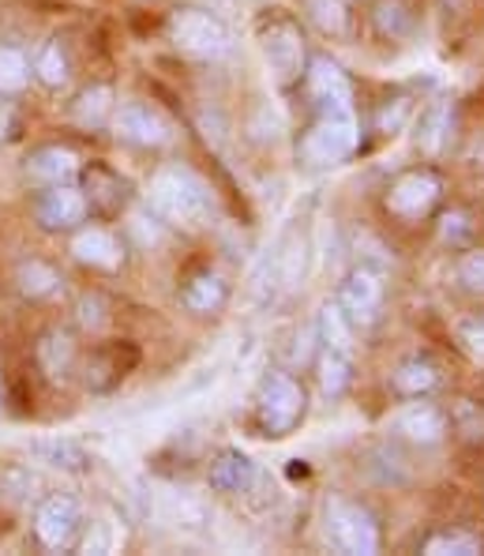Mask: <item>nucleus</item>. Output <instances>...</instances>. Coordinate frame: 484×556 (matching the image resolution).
<instances>
[{"mask_svg":"<svg viewBox=\"0 0 484 556\" xmlns=\"http://www.w3.org/2000/svg\"><path fill=\"white\" fill-rule=\"evenodd\" d=\"M443 4H462V0H443Z\"/></svg>","mask_w":484,"mask_h":556,"instance_id":"35","label":"nucleus"},{"mask_svg":"<svg viewBox=\"0 0 484 556\" xmlns=\"http://www.w3.org/2000/svg\"><path fill=\"white\" fill-rule=\"evenodd\" d=\"M409 113H413V105H409V98H395V102H387L380 110V117H375V125H380V132L395 136L402 125L409 121Z\"/></svg>","mask_w":484,"mask_h":556,"instance_id":"31","label":"nucleus"},{"mask_svg":"<svg viewBox=\"0 0 484 556\" xmlns=\"http://www.w3.org/2000/svg\"><path fill=\"white\" fill-rule=\"evenodd\" d=\"M305 12L323 35H346V27H349L346 0H305Z\"/></svg>","mask_w":484,"mask_h":556,"instance_id":"24","label":"nucleus"},{"mask_svg":"<svg viewBox=\"0 0 484 556\" xmlns=\"http://www.w3.org/2000/svg\"><path fill=\"white\" fill-rule=\"evenodd\" d=\"M395 429L409 440V444L432 447V444H440V440L447 437V417H443L440 406L417 403V406H409V410H402L395 417Z\"/></svg>","mask_w":484,"mask_h":556,"instance_id":"14","label":"nucleus"},{"mask_svg":"<svg viewBox=\"0 0 484 556\" xmlns=\"http://www.w3.org/2000/svg\"><path fill=\"white\" fill-rule=\"evenodd\" d=\"M38 357H42V365H46V372L53 376H64L68 372V365H72V357H76V346H72V339L68 334H46V342L38 346Z\"/></svg>","mask_w":484,"mask_h":556,"instance_id":"28","label":"nucleus"},{"mask_svg":"<svg viewBox=\"0 0 484 556\" xmlns=\"http://www.w3.org/2000/svg\"><path fill=\"white\" fill-rule=\"evenodd\" d=\"M113 113V91L110 87H87L76 102V121L87 128H102Z\"/></svg>","mask_w":484,"mask_h":556,"instance_id":"25","label":"nucleus"},{"mask_svg":"<svg viewBox=\"0 0 484 556\" xmlns=\"http://www.w3.org/2000/svg\"><path fill=\"white\" fill-rule=\"evenodd\" d=\"M424 553L429 556H477L484 553V542L477 534H466V530H450V534H436L424 542Z\"/></svg>","mask_w":484,"mask_h":556,"instance_id":"27","label":"nucleus"},{"mask_svg":"<svg viewBox=\"0 0 484 556\" xmlns=\"http://www.w3.org/2000/svg\"><path fill=\"white\" fill-rule=\"evenodd\" d=\"M79 174V154L68 147H38L27 154V177L38 185H68Z\"/></svg>","mask_w":484,"mask_h":556,"instance_id":"13","label":"nucleus"},{"mask_svg":"<svg viewBox=\"0 0 484 556\" xmlns=\"http://www.w3.org/2000/svg\"><path fill=\"white\" fill-rule=\"evenodd\" d=\"M211 489L215 493H244V489L256 481V463L249 459L244 452H221L215 463H211Z\"/></svg>","mask_w":484,"mask_h":556,"instance_id":"16","label":"nucleus"},{"mask_svg":"<svg viewBox=\"0 0 484 556\" xmlns=\"http://www.w3.org/2000/svg\"><path fill=\"white\" fill-rule=\"evenodd\" d=\"M383 305V278L372 267H357L346 275L339 290V308L346 313L349 324H372Z\"/></svg>","mask_w":484,"mask_h":556,"instance_id":"9","label":"nucleus"},{"mask_svg":"<svg viewBox=\"0 0 484 556\" xmlns=\"http://www.w3.org/2000/svg\"><path fill=\"white\" fill-rule=\"evenodd\" d=\"M169 42L188 56L218 61V56H226L233 49V30L207 8H177L169 15Z\"/></svg>","mask_w":484,"mask_h":556,"instance_id":"4","label":"nucleus"},{"mask_svg":"<svg viewBox=\"0 0 484 556\" xmlns=\"http://www.w3.org/2000/svg\"><path fill=\"white\" fill-rule=\"evenodd\" d=\"M327 534H331L334 549L372 556L380 553V522L368 508L353 501H331L327 504Z\"/></svg>","mask_w":484,"mask_h":556,"instance_id":"6","label":"nucleus"},{"mask_svg":"<svg viewBox=\"0 0 484 556\" xmlns=\"http://www.w3.org/2000/svg\"><path fill=\"white\" fill-rule=\"evenodd\" d=\"M375 27H380L383 35H391V38L406 30V12H402L398 0H383V4L375 8Z\"/></svg>","mask_w":484,"mask_h":556,"instance_id":"32","label":"nucleus"},{"mask_svg":"<svg viewBox=\"0 0 484 556\" xmlns=\"http://www.w3.org/2000/svg\"><path fill=\"white\" fill-rule=\"evenodd\" d=\"M35 72H38V79H42L46 87H64V84H68V56H64V49L56 42H49L42 53H38Z\"/></svg>","mask_w":484,"mask_h":556,"instance_id":"29","label":"nucleus"},{"mask_svg":"<svg viewBox=\"0 0 484 556\" xmlns=\"http://www.w3.org/2000/svg\"><path fill=\"white\" fill-rule=\"evenodd\" d=\"M72 252H76L79 264L105 267V271L120 267V260H125V252H120L117 237H113L110 230H98V226H90V230H79L76 241H72Z\"/></svg>","mask_w":484,"mask_h":556,"instance_id":"15","label":"nucleus"},{"mask_svg":"<svg viewBox=\"0 0 484 556\" xmlns=\"http://www.w3.org/2000/svg\"><path fill=\"white\" fill-rule=\"evenodd\" d=\"M117 136L139 147H166L174 132H169V121L158 110L143 102H128L117 110Z\"/></svg>","mask_w":484,"mask_h":556,"instance_id":"11","label":"nucleus"},{"mask_svg":"<svg viewBox=\"0 0 484 556\" xmlns=\"http://www.w3.org/2000/svg\"><path fill=\"white\" fill-rule=\"evenodd\" d=\"M30 79V64L20 49L12 46H0V94H15L23 91Z\"/></svg>","mask_w":484,"mask_h":556,"instance_id":"26","label":"nucleus"},{"mask_svg":"<svg viewBox=\"0 0 484 556\" xmlns=\"http://www.w3.org/2000/svg\"><path fill=\"white\" fill-rule=\"evenodd\" d=\"M440 200V177L429 169H409L402 174L387 192V211L398 218H421L436 207Z\"/></svg>","mask_w":484,"mask_h":556,"instance_id":"8","label":"nucleus"},{"mask_svg":"<svg viewBox=\"0 0 484 556\" xmlns=\"http://www.w3.org/2000/svg\"><path fill=\"white\" fill-rule=\"evenodd\" d=\"M319 342L327 350H339V354H353V331L349 320L339 305H323L319 308Z\"/></svg>","mask_w":484,"mask_h":556,"instance_id":"22","label":"nucleus"},{"mask_svg":"<svg viewBox=\"0 0 484 556\" xmlns=\"http://www.w3.org/2000/svg\"><path fill=\"white\" fill-rule=\"evenodd\" d=\"M440 383V369L432 362H421V357H413V362H402L395 376H391V388L398 391V395L406 399H421L429 395V391H436Z\"/></svg>","mask_w":484,"mask_h":556,"instance_id":"19","label":"nucleus"},{"mask_svg":"<svg viewBox=\"0 0 484 556\" xmlns=\"http://www.w3.org/2000/svg\"><path fill=\"white\" fill-rule=\"evenodd\" d=\"M360 143V125L353 110H319L297 143V159L311 169L342 166Z\"/></svg>","mask_w":484,"mask_h":556,"instance_id":"1","label":"nucleus"},{"mask_svg":"<svg viewBox=\"0 0 484 556\" xmlns=\"http://www.w3.org/2000/svg\"><path fill=\"white\" fill-rule=\"evenodd\" d=\"M308 414V395L290 372H267L256 391V425L264 437H290Z\"/></svg>","mask_w":484,"mask_h":556,"instance_id":"3","label":"nucleus"},{"mask_svg":"<svg viewBox=\"0 0 484 556\" xmlns=\"http://www.w3.org/2000/svg\"><path fill=\"white\" fill-rule=\"evenodd\" d=\"M30 455H38L46 466H56V470H68V473L90 470V455L76 444V440H61V437L35 440V444H30Z\"/></svg>","mask_w":484,"mask_h":556,"instance_id":"18","label":"nucleus"},{"mask_svg":"<svg viewBox=\"0 0 484 556\" xmlns=\"http://www.w3.org/2000/svg\"><path fill=\"white\" fill-rule=\"evenodd\" d=\"M316 376H319V391L327 399H342L353 380V365H349V354H339V350H327L319 354L316 362Z\"/></svg>","mask_w":484,"mask_h":556,"instance_id":"21","label":"nucleus"},{"mask_svg":"<svg viewBox=\"0 0 484 556\" xmlns=\"http://www.w3.org/2000/svg\"><path fill=\"white\" fill-rule=\"evenodd\" d=\"M458 339H462L466 354H470L473 362H484V320L462 324V331H458Z\"/></svg>","mask_w":484,"mask_h":556,"instance_id":"33","label":"nucleus"},{"mask_svg":"<svg viewBox=\"0 0 484 556\" xmlns=\"http://www.w3.org/2000/svg\"><path fill=\"white\" fill-rule=\"evenodd\" d=\"M226 301H229V286L218 271H200L184 286V305L192 308V313H203V316L218 313V308H226Z\"/></svg>","mask_w":484,"mask_h":556,"instance_id":"17","label":"nucleus"},{"mask_svg":"<svg viewBox=\"0 0 484 556\" xmlns=\"http://www.w3.org/2000/svg\"><path fill=\"white\" fill-rule=\"evenodd\" d=\"M15 282H20V290L27 293L30 301L49 298V293L61 290V275H56L49 264H42V260H30V264H23L20 271H15Z\"/></svg>","mask_w":484,"mask_h":556,"instance_id":"23","label":"nucleus"},{"mask_svg":"<svg viewBox=\"0 0 484 556\" xmlns=\"http://www.w3.org/2000/svg\"><path fill=\"white\" fill-rule=\"evenodd\" d=\"M87 218V195L72 185H49V192L38 200V223L46 230H76Z\"/></svg>","mask_w":484,"mask_h":556,"instance_id":"12","label":"nucleus"},{"mask_svg":"<svg viewBox=\"0 0 484 556\" xmlns=\"http://www.w3.org/2000/svg\"><path fill=\"white\" fill-rule=\"evenodd\" d=\"M151 207L174 226H200L211 215V192L192 169H158L151 181Z\"/></svg>","mask_w":484,"mask_h":556,"instance_id":"2","label":"nucleus"},{"mask_svg":"<svg viewBox=\"0 0 484 556\" xmlns=\"http://www.w3.org/2000/svg\"><path fill=\"white\" fill-rule=\"evenodd\" d=\"M259 49L278 87H293L305 76V35L293 20H270L259 27Z\"/></svg>","mask_w":484,"mask_h":556,"instance_id":"5","label":"nucleus"},{"mask_svg":"<svg viewBox=\"0 0 484 556\" xmlns=\"http://www.w3.org/2000/svg\"><path fill=\"white\" fill-rule=\"evenodd\" d=\"M450 121H455V110L450 102H436L421 113V125H417V143H421L424 154H440L443 143L450 136Z\"/></svg>","mask_w":484,"mask_h":556,"instance_id":"20","label":"nucleus"},{"mask_svg":"<svg viewBox=\"0 0 484 556\" xmlns=\"http://www.w3.org/2000/svg\"><path fill=\"white\" fill-rule=\"evenodd\" d=\"M305 84L319 110H353V87H349L346 72H342L331 56H311L305 68Z\"/></svg>","mask_w":484,"mask_h":556,"instance_id":"10","label":"nucleus"},{"mask_svg":"<svg viewBox=\"0 0 484 556\" xmlns=\"http://www.w3.org/2000/svg\"><path fill=\"white\" fill-rule=\"evenodd\" d=\"M466 233H470V218H466V211H447V215H443V226H440L443 241H462Z\"/></svg>","mask_w":484,"mask_h":556,"instance_id":"34","label":"nucleus"},{"mask_svg":"<svg viewBox=\"0 0 484 556\" xmlns=\"http://www.w3.org/2000/svg\"><path fill=\"white\" fill-rule=\"evenodd\" d=\"M35 534L46 549H72L84 534V508L72 496H49L42 501V508L35 511Z\"/></svg>","mask_w":484,"mask_h":556,"instance_id":"7","label":"nucleus"},{"mask_svg":"<svg viewBox=\"0 0 484 556\" xmlns=\"http://www.w3.org/2000/svg\"><path fill=\"white\" fill-rule=\"evenodd\" d=\"M458 282L470 293H484V249L466 252V256L458 260Z\"/></svg>","mask_w":484,"mask_h":556,"instance_id":"30","label":"nucleus"}]
</instances>
